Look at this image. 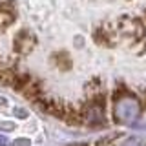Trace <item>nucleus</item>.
Returning <instances> with one entry per match:
<instances>
[{
    "label": "nucleus",
    "mask_w": 146,
    "mask_h": 146,
    "mask_svg": "<svg viewBox=\"0 0 146 146\" xmlns=\"http://www.w3.org/2000/svg\"><path fill=\"white\" fill-rule=\"evenodd\" d=\"M86 91H88L90 95L93 93H99V91H102V82H100L99 77H93L90 82H86Z\"/></svg>",
    "instance_id": "6"
},
{
    "label": "nucleus",
    "mask_w": 146,
    "mask_h": 146,
    "mask_svg": "<svg viewBox=\"0 0 146 146\" xmlns=\"http://www.w3.org/2000/svg\"><path fill=\"white\" fill-rule=\"evenodd\" d=\"M42 93H44V91H42V86H40V82L36 80L35 77H33V79H31L29 82H27V86H26L24 90H22V95H24L26 99L33 100V102H35V100L38 99Z\"/></svg>",
    "instance_id": "4"
},
{
    "label": "nucleus",
    "mask_w": 146,
    "mask_h": 146,
    "mask_svg": "<svg viewBox=\"0 0 146 146\" xmlns=\"http://www.w3.org/2000/svg\"><path fill=\"white\" fill-rule=\"evenodd\" d=\"M15 111H17V115H20V117H24V115H26L24 110H15Z\"/></svg>",
    "instance_id": "11"
},
{
    "label": "nucleus",
    "mask_w": 146,
    "mask_h": 146,
    "mask_svg": "<svg viewBox=\"0 0 146 146\" xmlns=\"http://www.w3.org/2000/svg\"><path fill=\"white\" fill-rule=\"evenodd\" d=\"M13 146H29V141L27 139H17L15 143H13Z\"/></svg>",
    "instance_id": "8"
},
{
    "label": "nucleus",
    "mask_w": 146,
    "mask_h": 146,
    "mask_svg": "<svg viewBox=\"0 0 146 146\" xmlns=\"http://www.w3.org/2000/svg\"><path fill=\"white\" fill-rule=\"evenodd\" d=\"M117 31L122 33L126 38L130 40H144L146 38V31H144V26L139 18H133V17H121L117 20Z\"/></svg>",
    "instance_id": "2"
},
{
    "label": "nucleus",
    "mask_w": 146,
    "mask_h": 146,
    "mask_svg": "<svg viewBox=\"0 0 146 146\" xmlns=\"http://www.w3.org/2000/svg\"><path fill=\"white\" fill-rule=\"evenodd\" d=\"M0 146H11V144H9V141L6 139V135H0Z\"/></svg>",
    "instance_id": "9"
},
{
    "label": "nucleus",
    "mask_w": 146,
    "mask_h": 146,
    "mask_svg": "<svg viewBox=\"0 0 146 146\" xmlns=\"http://www.w3.org/2000/svg\"><path fill=\"white\" fill-rule=\"evenodd\" d=\"M141 115V102L135 95L126 93L124 97L115 100V108H113V117L121 124H131L135 122Z\"/></svg>",
    "instance_id": "1"
},
{
    "label": "nucleus",
    "mask_w": 146,
    "mask_h": 146,
    "mask_svg": "<svg viewBox=\"0 0 146 146\" xmlns=\"http://www.w3.org/2000/svg\"><path fill=\"white\" fill-rule=\"evenodd\" d=\"M17 20V15L13 9H9L7 6H2L0 7V29H6Z\"/></svg>",
    "instance_id": "5"
},
{
    "label": "nucleus",
    "mask_w": 146,
    "mask_h": 146,
    "mask_svg": "<svg viewBox=\"0 0 146 146\" xmlns=\"http://www.w3.org/2000/svg\"><path fill=\"white\" fill-rule=\"evenodd\" d=\"M0 128H4V130H11L13 124H0Z\"/></svg>",
    "instance_id": "10"
},
{
    "label": "nucleus",
    "mask_w": 146,
    "mask_h": 146,
    "mask_svg": "<svg viewBox=\"0 0 146 146\" xmlns=\"http://www.w3.org/2000/svg\"><path fill=\"white\" fill-rule=\"evenodd\" d=\"M121 146H146V143L143 139H139V137H130V139H126Z\"/></svg>",
    "instance_id": "7"
},
{
    "label": "nucleus",
    "mask_w": 146,
    "mask_h": 146,
    "mask_svg": "<svg viewBox=\"0 0 146 146\" xmlns=\"http://www.w3.org/2000/svg\"><path fill=\"white\" fill-rule=\"evenodd\" d=\"M36 46V36L33 31L29 29H20L15 35V40H13V48L18 55H27L35 49Z\"/></svg>",
    "instance_id": "3"
}]
</instances>
